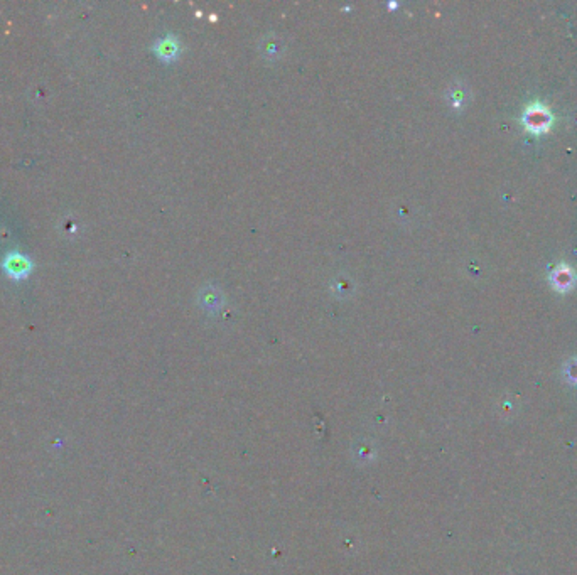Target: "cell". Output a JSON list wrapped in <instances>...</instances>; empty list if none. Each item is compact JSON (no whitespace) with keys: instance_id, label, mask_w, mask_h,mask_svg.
<instances>
[{"instance_id":"obj_1","label":"cell","mask_w":577,"mask_h":575,"mask_svg":"<svg viewBox=\"0 0 577 575\" xmlns=\"http://www.w3.org/2000/svg\"><path fill=\"white\" fill-rule=\"evenodd\" d=\"M6 275L12 280H24L31 275L34 263L28 255L21 252H9L0 263Z\"/></svg>"},{"instance_id":"obj_3","label":"cell","mask_w":577,"mask_h":575,"mask_svg":"<svg viewBox=\"0 0 577 575\" xmlns=\"http://www.w3.org/2000/svg\"><path fill=\"white\" fill-rule=\"evenodd\" d=\"M572 282H574V275H572L571 268L562 265V267L554 270V285H556L557 289L567 290L569 287L572 285Z\"/></svg>"},{"instance_id":"obj_2","label":"cell","mask_w":577,"mask_h":575,"mask_svg":"<svg viewBox=\"0 0 577 575\" xmlns=\"http://www.w3.org/2000/svg\"><path fill=\"white\" fill-rule=\"evenodd\" d=\"M550 123H552V115H550V112L545 107H542V105H534V107L527 108L525 125L530 130L537 132V134L547 132Z\"/></svg>"}]
</instances>
